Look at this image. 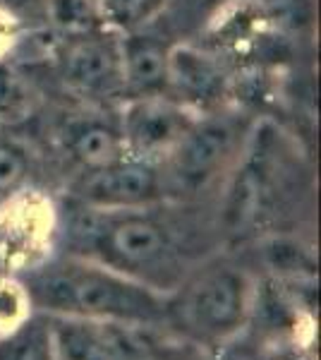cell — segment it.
Returning <instances> with one entry per match:
<instances>
[{
  "instance_id": "obj_6",
  "label": "cell",
  "mask_w": 321,
  "mask_h": 360,
  "mask_svg": "<svg viewBox=\"0 0 321 360\" xmlns=\"http://www.w3.org/2000/svg\"><path fill=\"white\" fill-rule=\"evenodd\" d=\"M60 75L67 89L81 98H122L120 34L113 29H96L67 37L60 51Z\"/></svg>"
},
{
  "instance_id": "obj_11",
  "label": "cell",
  "mask_w": 321,
  "mask_h": 360,
  "mask_svg": "<svg viewBox=\"0 0 321 360\" xmlns=\"http://www.w3.org/2000/svg\"><path fill=\"white\" fill-rule=\"evenodd\" d=\"M0 360H55L48 317H32L0 339Z\"/></svg>"
},
{
  "instance_id": "obj_17",
  "label": "cell",
  "mask_w": 321,
  "mask_h": 360,
  "mask_svg": "<svg viewBox=\"0 0 321 360\" xmlns=\"http://www.w3.org/2000/svg\"><path fill=\"white\" fill-rule=\"evenodd\" d=\"M228 0H173V5L180 10V15H188L192 20H202L214 13H218Z\"/></svg>"
},
{
  "instance_id": "obj_12",
  "label": "cell",
  "mask_w": 321,
  "mask_h": 360,
  "mask_svg": "<svg viewBox=\"0 0 321 360\" xmlns=\"http://www.w3.org/2000/svg\"><path fill=\"white\" fill-rule=\"evenodd\" d=\"M46 10L67 37L108 29L103 22L101 0H46Z\"/></svg>"
},
{
  "instance_id": "obj_10",
  "label": "cell",
  "mask_w": 321,
  "mask_h": 360,
  "mask_svg": "<svg viewBox=\"0 0 321 360\" xmlns=\"http://www.w3.org/2000/svg\"><path fill=\"white\" fill-rule=\"evenodd\" d=\"M65 149L84 171L125 159V144L118 123L101 118H79L65 127Z\"/></svg>"
},
{
  "instance_id": "obj_2",
  "label": "cell",
  "mask_w": 321,
  "mask_h": 360,
  "mask_svg": "<svg viewBox=\"0 0 321 360\" xmlns=\"http://www.w3.org/2000/svg\"><path fill=\"white\" fill-rule=\"evenodd\" d=\"M144 209L103 212L77 205L67 224L70 255L94 259L120 274L137 278L163 293H173V281L183 269V250L175 243L171 224Z\"/></svg>"
},
{
  "instance_id": "obj_15",
  "label": "cell",
  "mask_w": 321,
  "mask_h": 360,
  "mask_svg": "<svg viewBox=\"0 0 321 360\" xmlns=\"http://www.w3.org/2000/svg\"><path fill=\"white\" fill-rule=\"evenodd\" d=\"M256 13L276 32H300L312 25L314 0H256Z\"/></svg>"
},
{
  "instance_id": "obj_4",
  "label": "cell",
  "mask_w": 321,
  "mask_h": 360,
  "mask_svg": "<svg viewBox=\"0 0 321 360\" xmlns=\"http://www.w3.org/2000/svg\"><path fill=\"white\" fill-rule=\"evenodd\" d=\"M249 312V281L240 269L216 264L188 278L180 295H171L168 317L199 341L228 339Z\"/></svg>"
},
{
  "instance_id": "obj_9",
  "label": "cell",
  "mask_w": 321,
  "mask_h": 360,
  "mask_svg": "<svg viewBox=\"0 0 321 360\" xmlns=\"http://www.w3.org/2000/svg\"><path fill=\"white\" fill-rule=\"evenodd\" d=\"M151 25L120 34L122 98L166 91L168 53H171L173 41L154 32Z\"/></svg>"
},
{
  "instance_id": "obj_19",
  "label": "cell",
  "mask_w": 321,
  "mask_h": 360,
  "mask_svg": "<svg viewBox=\"0 0 321 360\" xmlns=\"http://www.w3.org/2000/svg\"><path fill=\"white\" fill-rule=\"evenodd\" d=\"M15 17L13 15H5L0 13V41H8L13 37V25H15Z\"/></svg>"
},
{
  "instance_id": "obj_3",
  "label": "cell",
  "mask_w": 321,
  "mask_h": 360,
  "mask_svg": "<svg viewBox=\"0 0 321 360\" xmlns=\"http://www.w3.org/2000/svg\"><path fill=\"white\" fill-rule=\"evenodd\" d=\"M249 125L225 106L202 113L173 152L159 164L163 195L192 197L235 166Z\"/></svg>"
},
{
  "instance_id": "obj_7",
  "label": "cell",
  "mask_w": 321,
  "mask_h": 360,
  "mask_svg": "<svg viewBox=\"0 0 321 360\" xmlns=\"http://www.w3.org/2000/svg\"><path fill=\"white\" fill-rule=\"evenodd\" d=\"M163 197L166 195H163L159 164H149L132 156L84 171L72 185L74 205L103 209V212L156 207Z\"/></svg>"
},
{
  "instance_id": "obj_1",
  "label": "cell",
  "mask_w": 321,
  "mask_h": 360,
  "mask_svg": "<svg viewBox=\"0 0 321 360\" xmlns=\"http://www.w3.org/2000/svg\"><path fill=\"white\" fill-rule=\"evenodd\" d=\"M25 293L44 315L134 327L166 319L173 295L70 252L29 271Z\"/></svg>"
},
{
  "instance_id": "obj_18",
  "label": "cell",
  "mask_w": 321,
  "mask_h": 360,
  "mask_svg": "<svg viewBox=\"0 0 321 360\" xmlns=\"http://www.w3.org/2000/svg\"><path fill=\"white\" fill-rule=\"evenodd\" d=\"M32 3H37V0H0V13L13 15L15 10L27 8V5H32Z\"/></svg>"
},
{
  "instance_id": "obj_13",
  "label": "cell",
  "mask_w": 321,
  "mask_h": 360,
  "mask_svg": "<svg viewBox=\"0 0 321 360\" xmlns=\"http://www.w3.org/2000/svg\"><path fill=\"white\" fill-rule=\"evenodd\" d=\"M34 111V94L13 63L0 58V123H22Z\"/></svg>"
},
{
  "instance_id": "obj_16",
  "label": "cell",
  "mask_w": 321,
  "mask_h": 360,
  "mask_svg": "<svg viewBox=\"0 0 321 360\" xmlns=\"http://www.w3.org/2000/svg\"><path fill=\"white\" fill-rule=\"evenodd\" d=\"M29 178L27 154L17 144L0 139V207L20 193Z\"/></svg>"
},
{
  "instance_id": "obj_8",
  "label": "cell",
  "mask_w": 321,
  "mask_h": 360,
  "mask_svg": "<svg viewBox=\"0 0 321 360\" xmlns=\"http://www.w3.org/2000/svg\"><path fill=\"white\" fill-rule=\"evenodd\" d=\"M230 82L232 79L218 53L185 41L171 46L163 94L173 96L192 111L207 113L223 106Z\"/></svg>"
},
{
  "instance_id": "obj_5",
  "label": "cell",
  "mask_w": 321,
  "mask_h": 360,
  "mask_svg": "<svg viewBox=\"0 0 321 360\" xmlns=\"http://www.w3.org/2000/svg\"><path fill=\"white\" fill-rule=\"evenodd\" d=\"M199 115L168 94L122 98L118 130L127 156L161 164Z\"/></svg>"
},
{
  "instance_id": "obj_14",
  "label": "cell",
  "mask_w": 321,
  "mask_h": 360,
  "mask_svg": "<svg viewBox=\"0 0 321 360\" xmlns=\"http://www.w3.org/2000/svg\"><path fill=\"white\" fill-rule=\"evenodd\" d=\"M168 0H101L103 22L118 34L147 27L156 20Z\"/></svg>"
}]
</instances>
